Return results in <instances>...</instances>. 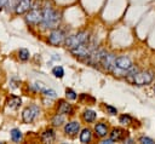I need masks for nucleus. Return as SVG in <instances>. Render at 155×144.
Wrapping results in <instances>:
<instances>
[{"mask_svg":"<svg viewBox=\"0 0 155 144\" xmlns=\"http://www.w3.org/2000/svg\"><path fill=\"white\" fill-rule=\"evenodd\" d=\"M40 113V109L38 105H30L28 108H25L22 113V117H23V121L25 123H30L34 121V119L38 116V114Z\"/></svg>","mask_w":155,"mask_h":144,"instance_id":"obj_6","label":"nucleus"},{"mask_svg":"<svg viewBox=\"0 0 155 144\" xmlns=\"http://www.w3.org/2000/svg\"><path fill=\"white\" fill-rule=\"evenodd\" d=\"M58 113L59 114H73V106L64 100H59V106H58Z\"/></svg>","mask_w":155,"mask_h":144,"instance_id":"obj_15","label":"nucleus"},{"mask_svg":"<svg viewBox=\"0 0 155 144\" xmlns=\"http://www.w3.org/2000/svg\"><path fill=\"white\" fill-rule=\"evenodd\" d=\"M115 68H117V69L127 73V70H130L132 68V62L126 56H119L115 59Z\"/></svg>","mask_w":155,"mask_h":144,"instance_id":"obj_10","label":"nucleus"},{"mask_svg":"<svg viewBox=\"0 0 155 144\" xmlns=\"http://www.w3.org/2000/svg\"><path fill=\"white\" fill-rule=\"evenodd\" d=\"M88 38H90V36H88V33H87V31H79V33H76V34L69 36V38L65 40V45H67V47L71 48V47H75V46H78V45H80V44L87 42Z\"/></svg>","mask_w":155,"mask_h":144,"instance_id":"obj_3","label":"nucleus"},{"mask_svg":"<svg viewBox=\"0 0 155 144\" xmlns=\"http://www.w3.org/2000/svg\"><path fill=\"white\" fill-rule=\"evenodd\" d=\"M10 133H11V139L13 142H19L22 139V132L18 128H12Z\"/></svg>","mask_w":155,"mask_h":144,"instance_id":"obj_20","label":"nucleus"},{"mask_svg":"<svg viewBox=\"0 0 155 144\" xmlns=\"http://www.w3.org/2000/svg\"><path fill=\"white\" fill-rule=\"evenodd\" d=\"M127 77V81L131 82V83H134V85H138V86H144V85H149L153 79H154V75L151 71H137L136 74L133 75H128L126 76Z\"/></svg>","mask_w":155,"mask_h":144,"instance_id":"obj_2","label":"nucleus"},{"mask_svg":"<svg viewBox=\"0 0 155 144\" xmlns=\"http://www.w3.org/2000/svg\"><path fill=\"white\" fill-rule=\"evenodd\" d=\"M54 138H56V133L52 128H48L41 133V140L44 143H51L54 140Z\"/></svg>","mask_w":155,"mask_h":144,"instance_id":"obj_14","label":"nucleus"},{"mask_svg":"<svg viewBox=\"0 0 155 144\" xmlns=\"http://www.w3.org/2000/svg\"><path fill=\"white\" fill-rule=\"evenodd\" d=\"M154 91H155V87H154Z\"/></svg>","mask_w":155,"mask_h":144,"instance_id":"obj_31","label":"nucleus"},{"mask_svg":"<svg viewBox=\"0 0 155 144\" xmlns=\"http://www.w3.org/2000/svg\"><path fill=\"white\" fill-rule=\"evenodd\" d=\"M127 131L122 129V128H113V131L110 132V138L114 140V142H119V140H124L125 138H127Z\"/></svg>","mask_w":155,"mask_h":144,"instance_id":"obj_12","label":"nucleus"},{"mask_svg":"<svg viewBox=\"0 0 155 144\" xmlns=\"http://www.w3.org/2000/svg\"><path fill=\"white\" fill-rule=\"evenodd\" d=\"M61 21V15L54 11L51 5H46L42 8V19H41V25L45 29H53L59 24Z\"/></svg>","mask_w":155,"mask_h":144,"instance_id":"obj_1","label":"nucleus"},{"mask_svg":"<svg viewBox=\"0 0 155 144\" xmlns=\"http://www.w3.org/2000/svg\"><path fill=\"white\" fill-rule=\"evenodd\" d=\"M92 50L93 48L91 46H88L86 42H84V44H80V45H78L75 47H71L70 48V53L74 54L75 57H79V58H86L91 53Z\"/></svg>","mask_w":155,"mask_h":144,"instance_id":"obj_5","label":"nucleus"},{"mask_svg":"<svg viewBox=\"0 0 155 144\" xmlns=\"http://www.w3.org/2000/svg\"><path fill=\"white\" fill-rule=\"evenodd\" d=\"M96 113L93 111V110H90V109H87V110H85L84 111V114H82V117H84V120L86 121V122H93L94 120H96Z\"/></svg>","mask_w":155,"mask_h":144,"instance_id":"obj_18","label":"nucleus"},{"mask_svg":"<svg viewBox=\"0 0 155 144\" xmlns=\"http://www.w3.org/2000/svg\"><path fill=\"white\" fill-rule=\"evenodd\" d=\"M114 140L110 138V139H105V140H102V144H111Z\"/></svg>","mask_w":155,"mask_h":144,"instance_id":"obj_30","label":"nucleus"},{"mask_svg":"<svg viewBox=\"0 0 155 144\" xmlns=\"http://www.w3.org/2000/svg\"><path fill=\"white\" fill-rule=\"evenodd\" d=\"M64 122V116H63V114H57V115H54L53 117H52V123H53V126H61L62 123Z\"/></svg>","mask_w":155,"mask_h":144,"instance_id":"obj_21","label":"nucleus"},{"mask_svg":"<svg viewBox=\"0 0 155 144\" xmlns=\"http://www.w3.org/2000/svg\"><path fill=\"white\" fill-rule=\"evenodd\" d=\"M31 7V0H18L17 5L15 6V11L17 15H23L24 12L29 11Z\"/></svg>","mask_w":155,"mask_h":144,"instance_id":"obj_11","label":"nucleus"},{"mask_svg":"<svg viewBox=\"0 0 155 144\" xmlns=\"http://www.w3.org/2000/svg\"><path fill=\"white\" fill-rule=\"evenodd\" d=\"M52 74L56 76V77H63L64 76V70H63V68L61 67V65H56L53 69H52Z\"/></svg>","mask_w":155,"mask_h":144,"instance_id":"obj_22","label":"nucleus"},{"mask_svg":"<svg viewBox=\"0 0 155 144\" xmlns=\"http://www.w3.org/2000/svg\"><path fill=\"white\" fill-rule=\"evenodd\" d=\"M80 131V123L78 121H70L64 126V132L69 136H75Z\"/></svg>","mask_w":155,"mask_h":144,"instance_id":"obj_13","label":"nucleus"},{"mask_svg":"<svg viewBox=\"0 0 155 144\" xmlns=\"http://www.w3.org/2000/svg\"><path fill=\"white\" fill-rule=\"evenodd\" d=\"M27 22L30 23V24H38V23H41V19H42V10L38 6V4H35L34 6L30 7L27 17H25Z\"/></svg>","mask_w":155,"mask_h":144,"instance_id":"obj_4","label":"nucleus"},{"mask_svg":"<svg viewBox=\"0 0 155 144\" xmlns=\"http://www.w3.org/2000/svg\"><path fill=\"white\" fill-rule=\"evenodd\" d=\"M105 108H107V110L109 111V114H111V115H116V114H117L116 108H114V106H111V105H105Z\"/></svg>","mask_w":155,"mask_h":144,"instance_id":"obj_28","label":"nucleus"},{"mask_svg":"<svg viewBox=\"0 0 155 144\" xmlns=\"http://www.w3.org/2000/svg\"><path fill=\"white\" fill-rule=\"evenodd\" d=\"M120 122L124 123V125H130L132 122V117L130 115H127V114H124V115L120 116Z\"/></svg>","mask_w":155,"mask_h":144,"instance_id":"obj_24","label":"nucleus"},{"mask_svg":"<svg viewBox=\"0 0 155 144\" xmlns=\"http://www.w3.org/2000/svg\"><path fill=\"white\" fill-rule=\"evenodd\" d=\"M139 142L143 143V144H154L155 143V140L151 139V138H149V137H140L139 138Z\"/></svg>","mask_w":155,"mask_h":144,"instance_id":"obj_27","label":"nucleus"},{"mask_svg":"<svg viewBox=\"0 0 155 144\" xmlns=\"http://www.w3.org/2000/svg\"><path fill=\"white\" fill-rule=\"evenodd\" d=\"M115 59H116V56L113 54V53H105L101 61L99 64L103 65V68L107 70V71H113L114 68H115Z\"/></svg>","mask_w":155,"mask_h":144,"instance_id":"obj_9","label":"nucleus"},{"mask_svg":"<svg viewBox=\"0 0 155 144\" xmlns=\"http://www.w3.org/2000/svg\"><path fill=\"white\" fill-rule=\"evenodd\" d=\"M105 53L107 52L104 50H101V48L99 50H92L91 53L86 57V62L91 65H97V64L101 63V61H102V58Z\"/></svg>","mask_w":155,"mask_h":144,"instance_id":"obj_8","label":"nucleus"},{"mask_svg":"<svg viewBox=\"0 0 155 144\" xmlns=\"http://www.w3.org/2000/svg\"><path fill=\"white\" fill-rule=\"evenodd\" d=\"M41 91H42V93L46 97H51V98H54L56 97V91L52 90V88H42Z\"/></svg>","mask_w":155,"mask_h":144,"instance_id":"obj_25","label":"nucleus"},{"mask_svg":"<svg viewBox=\"0 0 155 144\" xmlns=\"http://www.w3.org/2000/svg\"><path fill=\"white\" fill-rule=\"evenodd\" d=\"M64 39H65V34H64L63 30H61V29H53L50 33L47 41H48V44H51L53 46H58V45H61L64 41Z\"/></svg>","mask_w":155,"mask_h":144,"instance_id":"obj_7","label":"nucleus"},{"mask_svg":"<svg viewBox=\"0 0 155 144\" xmlns=\"http://www.w3.org/2000/svg\"><path fill=\"white\" fill-rule=\"evenodd\" d=\"M65 96H67L69 99H76V98H78L75 91H73L71 88H67V90H65Z\"/></svg>","mask_w":155,"mask_h":144,"instance_id":"obj_26","label":"nucleus"},{"mask_svg":"<svg viewBox=\"0 0 155 144\" xmlns=\"http://www.w3.org/2000/svg\"><path fill=\"white\" fill-rule=\"evenodd\" d=\"M18 57L21 61H28L29 59V51L27 48H21L18 51Z\"/></svg>","mask_w":155,"mask_h":144,"instance_id":"obj_23","label":"nucleus"},{"mask_svg":"<svg viewBox=\"0 0 155 144\" xmlns=\"http://www.w3.org/2000/svg\"><path fill=\"white\" fill-rule=\"evenodd\" d=\"M94 132H96V134H97L98 137L103 138V137H105V136L108 134V127H107V125L103 123V122L96 123V126H94Z\"/></svg>","mask_w":155,"mask_h":144,"instance_id":"obj_16","label":"nucleus"},{"mask_svg":"<svg viewBox=\"0 0 155 144\" xmlns=\"http://www.w3.org/2000/svg\"><path fill=\"white\" fill-rule=\"evenodd\" d=\"M91 140V131L88 128H84L80 133V142L81 143H88Z\"/></svg>","mask_w":155,"mask_h":144,"instance_id":"obj_19","label":"nucleus"},{"mask_svg":"<svg viewBox=\"0 0 155 144\" xmlns=\"http://www.w3.org/2000/svg\"><path fill=\"white\" fill-rule=\"evenodd\" d=\"M21 103H22V100H21V98L17 97V96H11V97L7 99V102H6L7 106L11 108V109H17V108L21 105Z\"/></svg>","mask_w":155,"mask_h":144,"instance_id":"obj_17","label":"nucleus"},{"mask_svg":"<svg viewBox=\"0 0 155 144\" xmlns=\"http://www.w3.org/2000/svg\"><path fill=\"white\" fill-rule=\"evenodd\" d=\"M7 1L8 0H0V10H2V7H5L7 5Z\"/></svg>","mask_w":155,"mask_h":144,"instance_id":"obj_29","label":"nucleus"}]
</instances>
